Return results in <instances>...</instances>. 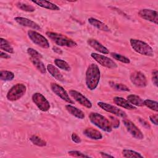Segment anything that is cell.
Returning a JSON list of instances; mask_svg holds the SVG:
<instances>
[{"mask_svg": "<svg viewBox=\"0 0 158 158\" xmlns=\"http://www.w3.org/2000/svg\"><path fill=\"white\" fill-rule=\"evenodd\" d=\"M101 77V72L98 66L95 64H91L86 71L85 82L89 90H94L98 86Z\"/></svg>", "mask_w": 158, "mask_h": 158, "instance_id": "6da1fadb", "label": "cell"}, {"mask_svg": "<svg viewBox=\"0 0 158 158\" xmlns=\"http://www.w3.org/2000/svg\"><path fill=\"white\" fill-rule=\"evenodd\" d=\"M89 119L92 123L102 130L106 132L112 131V127L110 122L104 115L97 112H91L89 115Z\"/></svg>", "mask_w": 158, "mask_h": 158, "instance_id": "7a4b0ae2", "label": "cell"}, {"mask_svg": "<svg viewBox=\"0 0 158 158\" xmlns=\"http://www.w3.org/2000/svg\"><path fill=\"white\" fill-rule=\"evenodd\" d=\"M46 35L58 46H67L70 48H73L77 46L76 42L62 34L55 32L47 31Z\"/></svg>", "mask_w": 158, "mask_h": 158, "instance_id": "3957f363", "label": "cell"}, {"mask_svg": "<svg viewBox=\"0 0 158 158\" xmlns=\"http://www.w3.org/2000/svg\"><path fill=\"white\" fill-rule=\"evenodd\" d=\"M130 43L133 49L136 52L146 56H153V49L146 43L141 40L133 38H131L130 40Z\"/></svg>", "mask_w": 158, "mask_h": 158, "instance_id": "277c9868", "label": "cell"}, {"mask_svg": "<svg viewBox=\"0 0 158 158\" xmlns=\"http://www.w3.org/2000/svg\"><path fill=\"white\" fill-rule=\"evenodd\" d=\"M26 86L22 83H17L7 92L6 97L10 101H14L20 99L26 93Z\"/></svg>", "mask_w": 158, "mask_h": 158, "instance_id": "5b68a950", "label": "cell"}, {"mask_svg": "<svg viewBox=\"0 0 158 158\" xmlns=\"http://www.w3.org/2000/svg\"><path fill=\"white\" fill-rule=\"evenodd\" d=\"M28 36L30 40L37 46L44 49L49 48V44L47 39L39 33L33 30H29L28 31Z\"/></svg>", "mask_w": 158, "mask_h": 158, "instance_id": "8992f818", "label": "cell"}, {"mask_svg": "<svg viewBox=\"0 0 158 158\" xmlns=\"http://www.w3.org/2000/svg\"><path fill=\"white\" fill-rule=\"evenodd\" d=\"M91 56L99 64L108 69H115L117 67V64L111 59L109 58L102 54L92 52Z\"/></svg>", "mask_w": 158, "mask_h": 158, "instance_id": "52a82bcc", "label": "cell"}, {"mask_svg": "<svg viewBox=\"0 0 158 158\" xmlns=\"http://www.w3.org/2000/svg\"><path fill=\"white\" fill-rule=\"evenodd\" d=\"M32 101L40 110L46 112L50 109V104L46 98L40 93H35L32 95Z\"/></svg>", "mask_w": 158, "mask_h": 158, "instance_id": "ba28073f", "label": "cell"}, {"mask_svg": "<svg viewBox=\"0 0 158 158\" xmlns=\"http://www.w3.org/2000/svg\"><path fill=\"white\" fill-rule=\"evenodd\" d=\"M97 104L99 107H100L101 109H102L104 110L107 112L113 114L115 115L123 118H125L127 117L126 113L123 110H121L120 109L117 107L115 106L103 102H98Z\"/></svg>", "mask_w": 158, "mask_h": 158, "instance_id": "9c48e42d", "label": "cell"}, {"mask_svg": "<svg viewBox=\"0 0 158 158\" xmlns=\"http://www.w3.org/2000/svg\"><path fill=\"white\" fill-rule=\"evenodd\" d=\"M50 86L52 91L62 100L69 104H74V102L70 98L69 94L63 87L55 83H51Z\"/></svg>", "mask_w": 158, "mask_h": 158, "instance_id": "30bf717a", "label": "cell"}, {"mask_svg": "<svg viewBox=\"0 0 158 158\" xmlns=\"http://www.w3.org/2000/svg\"><path fill=\"white\" fill-rule=\"evenodd\" d=\"M131 83L137 87L144 88L147 86V79L145 75L139 71L132 72L130 77Z\"/></svg>", "mask_w": 158, "mask_h": 158, "instance_id": "8fae6325", "label": "cell"}, {"mask_svg": "<svg viewBox=\"0 0 158 158\" xmlns=\"http://www.w3.org/2000/svg\"><path fill=\"white\" fill-rule=\"evenodd\" d=\"M123 123L127 131L133 137L138 139H143L144 138V135L141 131L131 121L128 119H123Z\"/></svg>", "mask_w": 158, "mask_h": 158, "instance_id": "7c38bea8", "label": "cell"}, {"mask_svg": "<svg viewBox=\"0 0 158 158\" xmlns=\"http://www.w3.org/2000/svg\"><path fill=\"white\" fill-rule=\"evenodd\" d=\"M138 15L146 20L153 22L156 25L157 24L158 14L157 10L150 9H143L138 12Z\"/></svg>", "mask_w": 158, "mask_h": 158, "instance_id": "4fadbf2b", "label": "cell"}, {"mask_svg": "<svg viewBox=\"0 0 158 158\" xmlns=\"http://www.w3.org/2000/svg\"><path fill=\"white\" fill-rule=\"evenodd\" d=\"M69 94L76 101H77L79 104L83 106L84 107L89 109L92 107V104L90 102V101L84 95H83L81 93L73 89H71L69 91Z\"/></svg>", "mask_w": 158, "mask_h": 158, "instance_id": "5bb4252c", "label": "cell"}, {"mask_svg": "<svg viewBox=\"0 0 158 158\" xmlns=\"http://www.w3.org/2000/svg\"><path fill=\"white\" fill-rule=\"evenodd\" d=\"M14 20L17 23H19L20 25H22L23 27H29L36 30H38L41 29V27L38 23L27 18L22 17H15L14 18Z\"/></svg>", "mask_w": 158, "mask_h": 158, "instance_id": "9a60e30c", "label": "cell"}, {"mask_svg": "<svg viewBox=\"0 0 158 158\" xmlns=\"http://www.w3.org/2000/svg\"><path fill=\"white\" fill-rule=\"evenodd\" d=\"M87 43L89 44V46H90L94 49H95L96 51H97L101 53H102L104 54H107L109 52V51L107 48H106L104 45H102L101 43H99L95 39L89 38L88 40Z\"/></svg>", "mask_w": 158, "mask_h": 158, "instance_id": "2e32d148", "label": "cell"}, {"mask_svg": "<svg viewBox=\"0 0 158 158\" xmlns=\"http://www.w3.org/2000/svg\"><path fill=\"white\" fill-rule=\"evenodd\" d=\"M113 102L117 106L128 110L135 109L136 107L131 104L127 100L123 99L122 97L115 96L113 98Z\"/></svg>", "mask_w": 158, "mask_h": 158, "instance_id": "e0dca14e", "label": "cell"}, {"mask_svg": "<svg viewBox=\"0 0 158 158\" xmlns=\"http://www.w3.org/2000/svg\"><path fill=\"white\" fill-rule=\"evenodd\" d=\"M83 134L88 138L92 139H101L102 135L100 131L93 128H86L83 131Z\"/></svg>", "mask_w": 158, "mask_h": 158, "instance_id": "ac0fdd59", "label": "cell"}, {"mask_svg": "<svg viewBox=\"0 0 158 158\" xmlns=\"http://www.w3.org/2000/svg\"><path fill=\"white\" fill-rule=\"evenodd\" d=\"M31 2L36 4V5L44 8L47 9H49L51 10H59L60 8L56 5L55 4H53L49 1H42V0H38V1H31Z\"/></svg>", "mask_w": 158, "mask_h": 158, "instance_id": "d6986e66", "label": "cell"}, {"mask_svg": "<svg viewBox=\"0 0 158 158\" xmlns=\"http://www.w3.org/2000/svg\"><path fill=\"white\" fill-rule=\"evenodd\" d=\"M65 107L69 114L78 118L83 119L85 117L84 112L76 107H74L70 104H67L65 106Z\"/></svg>", "mask_w": 158, "mask_h": 158, "instance_id": "ffe728a7", "label": "cell"}, {"mask_svg": "<svg viewBox=\"0 0 158 158\" xmlns=\"http://www.w3.org/2000/svg\"><path fill=\"white\" fill-rule=\"evenodd\" d=\"M47 70L49 72V73L57 80L62 81L64 80V77L60 71L58 70L57 68H56L54 65H53L51 64H48L47 65Z\"/></svg>", "mask_w": 158, "mask_h": 158, "instance_id": "44dd1931", "label": "cell"}, {"mask_svg": "<svg viewBox=\"0 0 158 158\" xmlns=\"http://www.w3.org/2000/svg\"><path fill=\"white\" fill-rule=\"evenodd\" d=\"M88 22L93 27L97 28L98 29L104 31H109L110 30L109 28L107 27V25H106L104 23L101 22L100 20L94 19V18H89L88 19Z\"/></svg>", "mask_w": 158, "mask_h": 158, "instance_id": "7402d4cb", "label": "cell"}, {"mask_svg": "<svg viewBox=\"0 0 158 158\" xmlns=\"http://www.w3.org/2000/svg\"><path fill=\"white\" fill-rule=\"evenodd\" d=\"M127 101L133 106H143L144 100L139 96L136 94H130L127 97Z\"/></svg>", "mask_w": 158, "mask_h": 158, "instance_id": "603a6c76", "label": "cell"}, {"mask_svg": "<svg viewBox=\"0 0 158 158\" xmlns=\"http://www.w3.org/2000/svg\"><path fill=\"white\" fill-rule=\"evenodd\" d=\"M0 48L1 50L9 53H14V49L10 43L7 40L2 38H0Z\"/></svg>", "mask_w": 158, "mask_h": 158, "instance_id": "cb8c5ba5", "label": "cell"}, {"mask_svg": "<svg viewBox=\"0 0 158 158\" xmlns=\"http://www.w3.org/2000/svg\"><path fill=\"white\" fill-rule=\"evenodd\" d=\"M30 60L33 64V65L38 70H39L41 73H45L46 72V69L44 66V64L43 62L41 61L39 59H33L30 58Z\"/></svg>", "mask_w": 158, "mask_h": 158, "instance_id": "d4e9b609", "label": "cell"}, {"mask_svg": "<svg viewBox=\"0 0 158 158\" xmlns=\"http://www.w3.org/2000/svg\"><path fill=\"white\" fill-rule=\"evenodd\" d=\"M110 86L114 90L116 91H129L130 89L126 85L122 83H117L114 81H110L109 82Z\"/></svg>", "mask_w": 158, "mask_h": 158, "instance_id": "484cf974", "label": "cell"}, {"mask_svg": "<svg viewBox=\"0 0 158 158\" xmlns=\"http://www.w3.org/2000/svg\"><path fill=\"white\" fill-rule=\"evenodd\" d=\"M54 64L57 67H59L62 70H64L65 71H70L71 70V68L69 64L66 61L62 59H56L54 60Z\"/></svg>", "mask_w": 158, "mask_h": 158, "instance_id": "4316f807", "label": "cell"}, {"mask_svg": "<svg viewBox=\"0 0 158 158\" xmlns=\"http://www.w3.org/2000/svg\"><path fill=\"white\" fill-rule=\"evenodd\" d=\"M14 78L13 72L8 70H1L0 72V79L2 81H10Z\"/></svg>", "mask_w": 158, "mask_h": 158, "instance_id": "83f0119b", "label": "cell"}, {"mask_svg": "<svg viewBox=\"0 0 158 158\" xmlns=\"http://www.w3.org/2000/svg\"><path fill=\"white\" fill-rule=\"evenodd\" d=\"M16 6L20 9V10L28 12H32L35 10V8L29 4L22 2H18L16 3Z\"/></svg>", "mask_w": 158, "mask_h": 158, "instance_id": "f1b7e54d", "label": "cell"}, {"mask_svg": "<svg viewBox=\"0 0 158 158\" xmlns=\"http://www.w3.org/2000/svg\"><path fill=\"white\" fill-rule=\"evenodd\" d=\"M122 156L124 157H143L139 152L130 149H123L122 151Z\"/></svg>", "mask_w": 158, "mask_h": 158, "instance_id": "f546056e", "label": "cell"}, {"mask_svg": "<svg viewBox=\"0 0 158 158\" xmlns=\"http://www.w3.org/2000/svg\"><path fill=\"white\" fill-rule=\"evenodd\" d=\"M110 56L114 59H115L117 60H118L121 62H123V63H125V64H130V59L128 57H125L123 55L117 54L116 52H111Z\"/></svg>", "mask_w": 158, "mask_h": 158, "instance_id": "4dcf8cb0", "label": "cell"}, {"mask_svg": "<svg viewBox=\"0 0 158 158\" xmlns=\"http://www.w3.org/2000/svg\"><path fill=\"white\" fill-rule=\"evenodd\" d=\"M157 102L156 101L151 100V99H146L144 100V106H146L149 109H150L152 110H154L155 112L158 111L157 108Z\"/></svg>", "mask_w": 158, "mask_h": 158, "instance_id": "1f68e13d", "label": "cell"}, {"mask_svg": "<svg viewBox=\"0 0 158 158\" xmlns=\"http://www.w3.org/2000/svg\"><path fill=\"white\" fill-rule=\"evenodd\" d=\"M30 140L33 144L38 146H44L46 145V142L44 140L36 135H33L32 136H31Z\"/></svg>", "mask_w": 158, "mask_h": 158, "instance_id": "d6a6232c", "label": "cell"}, {"mask_svg": "<svg viewBox=\"0 0 158 158\" xmlns=\"http://www.w3.org/2000/svg\"><path fill=\"white\" fill-rule=\"evenodd\" d=\"M27 51L28 55L31 57L30 58L39 59H41L42 58V55L40 52H38L37 51L31 48H28Z\"/></svg>", "mask_w": 158, "mask_h": 158, "instance_id": "836d02e7", "label": "cell"}, {"mask_svg": "<svg viewBox=\"0 0 158 158\" xmlns=\"http://www.w3.org/2000/svg\"><path fill=\"white\" fill-rule=\"evenodd\" d=\"M68 154L71 156L76 157H89V156L86 155L78 151H70L68 152Z\"/></svg>", "mask_w": 158, "mask_h": 158, "instance_id": "e575fe53", "label": "cell"}, {"mask_svg": "<svg viewBox=\"0 0 158 158\" xmlns=\"http://www.w3.org/2000/svg\"><path fill=\"white\" fill-rule=\"evenodd\" d=\"M110 122L112 127H114V128H117L120 125V121L118 120V119L114 117H110Z\"/></svg>", "mask_w": 158, "mask_h": 158, "instance_id": "d590c367", "label": "cell"}, {"mask_svg": "<svg viewBox=\"0 0 158 158\" xmlns=\"http://www.w3.org/2000/svg\"><path fill=\"white\" fill-rule=\"evenodd\" d=\"M157 73H158V72L157 70H154L152 73V81L153 82V84L156 87L157 86Z\"/></svg>", "mask_w": 158, "mask_h": 158, "instance_id": "8d00e7d4", "label": "cell"}, {"mask_svg": "<svg viewBox=\"0 0 158 158\" xmlns=\"http://www.w3.org/2000/svg\"><path fill=\"white\" fill-rule=\"evenodd\" d=\"M71 137H72V141H73L74 143H80L81 141L80 138L76 133H73L72 134Z\"/></svg>", "mask_w": 158, "mask_h": 158, "instance_id": "74e56055", "label": "cell"}, {"mask_svg": "<svg viewBox=\"0 0 158 158\" xmlns=\"http://www.w3.org/2000/svg\"><path fill=\"white\" fill-rule=\"evenodd\" d=\"M157 118L158 115L157 114L156 115H152L149 116V120L152 123H153L155 125H157Z\"/></svg>", "mask_w": 158, "mask_h": 158, "instance_id": "f35d334b", "label": "cell"}, {"mask_svg": "<svg viewBox=\"0 0 158 158\" xmlns=\"http://www.w3.org/2000/svg\"><path fill=\"white\" fill-rule=\"evenodd\" d=\"M139 122H140V123H141V125L144 127H145L146 128H150V125H149V124H148V123L146 121V120H144L143 118H139Z\"/></svg>", "mask_w": 158, "mask_h": 158, "instance_id": "ab89813d", "label": "cell"}, {"mask_svg": "<svg viewBox=\"0 0 158 158\" xmlns=\"http://www.w3.org/2000/svg\"><path fill=\"white\" fill-rule=\"evenodd\" d=\"M0 57H1V58H2V59H9V58H10V56L9 55V54H6V53H5V52H4L3 51H1V52H0Z\"/></svg>", "mask_w": 158, "mask_h": 158, "instance_id": "60d3db41", "label": "cell"}, {"mask_svg": "<svg viewBox=\"0 0 158 158\" xmlns=\"http://www.w3.org/2000/svg\"><path fill=\"white\" fill-rule=\"evenodd\" d=\"M52 51L54 52H55L56 53H57V54H62L63 53L62 50L61 49H60L59 48L56 47V46H54L52 48Z\"/></svg>", "mask_w": 158, "mask_h": 158, "instance_id": "b9f144b4", "label": "cell"}, {"mask_svg": "<svg viewBox=\"0 0 158 158\" xmlns=\"http://www.w3.org/2000/svg\"><path fill=\"white\" fill-rule=\"evenodd\" d=\"M100 154L101 156L102 157H113L112 156L110 155V154H108L106 152H100Z\"/></svg>", "mask_w": 158, "mask_h": 158, "instance_id": "7bdbcfd3", "label": "cell"}]
</instances>
